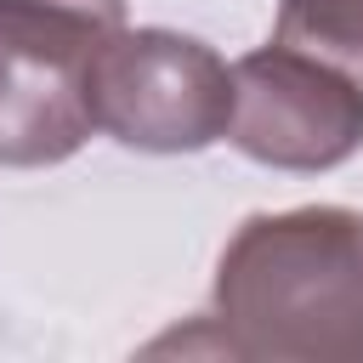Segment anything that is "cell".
I'll list each match as a JSON object with an SVG mask.
<instances>
[{
    "mask_svg": "<svg viewBox=\"0 0 363 363\" xmlns=\"http://www.w3.org/2000/svg\"><path fill=\"white\" fill-rule=\"evenodd\" d=\"M216 352L272 363L363 357V210L250 216L216 267Z\"/></svg>",
    "mask_w": 363,
    "mask_h": 363,
    "instance_id": "6da1fadb",
    "label": "cell"
},
{
    "mask_svg": "<svg viewBox=\"0 0 363 363\" xmlns=\"http://www.w3.org/2000/svg\"><path fill=\"white\" fill-rule=\"evenodd\" d=\"M125 28V0H0V164H62L85 147V68Z\"/></svg>",
    "mask_w": 363,
    "mask_h": 363,
    "instance_id": "7a4b0ae2",
    "label": "cell"
},
{
    "mask_svg": "<svg viewBox=\"0 0 363 363\" xmlns=\"http://www.w3.org/2000/svg\"><path fill=\"white\" fill-rule=\"evenodd\" d=\"M91 125L142 153H199L227 136L233 68L193 34L119 28L85 68Z\"/></svg>",
    "mask_w": 363,
    "mask_h": 363,
    "instance_id": "3957f363",
    "label": "cell"
},
{
    "mask_svg": "<svg viewBox=\"0 0 363 363\" xmlns=\"http://www.w3.org/2000/svg\"><path fill=\"white\" fill-rule=\"evenodd\" d=\"M272 40L363 85V0H278Z\"/></svg>",
    "mask_w": 363,
    "mask_h": 363,
    "instance_id": "5b68a950",
    "label": "cell"
},
{
    "mask_svg": "<svg viewBox=\"0 0 363 363\" xmlns=\"http://www.w3.org/2000/svg\"><path fill=\"white\" fill-rule=\"evenodd\" d=\"M227 142L272 170H335L363 147V85L272 40L233 62Z\"/></svg>",
    "mask_w": 363,
    "mask_h": 363,
    "instance_id": "277c9868",
    "label": "cell"
}]
</instances>
